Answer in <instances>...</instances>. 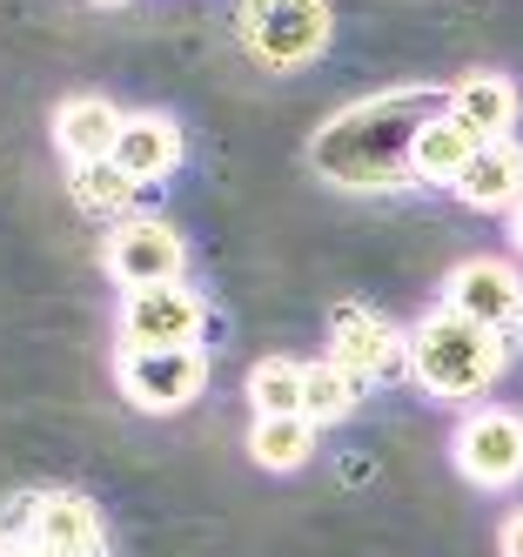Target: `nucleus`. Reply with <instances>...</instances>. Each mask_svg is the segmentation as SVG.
<instances>
[{"label": "nucleus", "instance_id": "20e7f679", "mask_svg": "<svg viewBox=\"0 0 523 557\" xmlns=\"http://www.w3.org/2000/svg\"><path fill=\"white\" fill-rule=\"evenodd\" d=\"M114 383L135 410L148 417H175L209 389V356L201 349H121Z\"/></svg>", "mask_w": 523, "mask_h": 557}, {"label": "nucleus", "instance_id": "412c9836", "mask_svg": "<svg viewBox=\"0 0 523 557\" xmlns=\"http://www.w3.org/2000/svg\"><path fill=\"white\" fill-rule=\"evenodd\" d=\"M0 557H40V550H34L27 537H0Z\"/></svg>", "mask_w": 523, "mask_h": 557}, {"label": "nucleus", "instance_id": "9b49d317", "mask_svg": "<svg viewBox=\"0 0 523 557\" xmlns=\"http://www.w3.org/2000/svg\"><path fill=\"white\" fill-rule=\"evenodd\" d=\"M450 195H457L463 209H476V215L516 209V202H523V148H516V141H483V148L470 154V169L450 182Z\"/></svg>", "mask_w": 523, "mask_h": 557}, {"label": "nucleus", "instance_id": "6ab92c4d", "mask_svg": "<svg viewBox=\"0 0 523 557\" xmlns=\"http://www.w3.org/2000/svg\"><path fill=\"white\" fill-rule=\"evenodd\" d=\"M249 404H256V417H302V363L262 356L249 370Z\"/></svg>", "mask_w": 523, "mask_h": 557}, {"label": "nucleus", "instance_id": "dca6fc26", "mask_svg": "<svg viewBox=\"0 0 523 557\" xmlns=\"http://www.w3.org/2000/svg\"><path fill=\"white\" fill-rule=\"evenodd\" d=\"M362 383L356 370H343L336 356H322V363H302V417L315 423V430H329V423H349L356 417V404H362Z\"/></svg>", "mask_w": 523, "mask_h": 557}, {"label": "nucleus", "instance_id": "2eb2a0df", "mask_svg": "<svg viewBox=\"0 0 523 557\" xmlns=\"http://www.w3.org/2000/svg\"><path fill=\"white\" fill-rule=\"evenodd\" d=\"M476 148H483V141L457 122L450 108H443L436 122L416 135V148H410V175H416V182H457V175L470 169V154H476Z\"/></svg>", "mask_w": 523, "mask_h": 557}, {"label": "nucleus", "instance_id": "5701e85b", "mask_svg": "<svg viewBox=\"0 0 523 557\" xmlns=\"http://www.w3.org/2000/svg\"><path fill=\"white\" fill-rule=\"evenodd\" d=\"M95 8H121V0H95Z\"/></svg>", "mask_w": 523, "mask_h": 557}, {"label": "nucleus", "instance_id": "0eeeda50", "mask_svg": "<svg viewBox=\"0 0 523 557\" xmlns=\"http://www.w3.org/2000/svg\"><path fill=\"white\" fill-rule=\"evenodd\" d=\"M450 457L476 491L523 484V417L516 410H470L450 436Z\"/></svg>", "mask_w": 523, "mask_h": 557}, {"label": "nucleus", "instance_id": "f3484780", "mask_svg": "<svg viewBox=\"0 0 523 557\" xmlns=\"http://www.w3.org/2000/svg\"><path fill=\"white\" fill-rule=\"evenodd\" d=\"M67 188H74V209H80V215H95V222H108V215H114V222H128L135 195H141V182H135L128 169H114V154H108V162L74 169Z\"/></svg>", "mask_w": 523, "mask_h": 557}, {"label": "nucleus", "instance_id": "7ed1b4c3", "mask_svg": "<svg viewBox=\"0 0 523 557\" xmlns=\"http://www.w3.org/2000/svg\"><path fill=\"white\" fill-rule=\"evenodd\" d=\"M329 0H241L235 8V41L256 67L296 74L329 48Z\"/></svg>", "mask_w": 523, "mask_h": 557}, {"label": "nucleus", "instance_id": "f8f14e48", "mask_svg": "<svg viewBox=\"0 0 523 557\" xmlns=\"http://www.w3.org/2000/svg\"><path fill=\"white\" fill-rule=\"evenodd\" d=\"M121 114L108 95H74V101H61V114H54V148L67 154V169H88V162H108L114 154V141H121Z\"/></svg>", "mask_w": 523, "mask_h": 557}, {"label": "nucleus", "instance_id": "aec40b11", "mask_svg": "<svg viewBox=\"0 0 523 557\" xmlns=\"http://www.w3.org/2000/svg\"><path fill=\"white\" fill-rule=\"evenodd\" d=\"M497 550H503V557H523V510H510V517H503V531H497Z\"/></svg>", "mask_w": 523, "mask_h": 557}, {"label": "nucleus", "instance_id": "39448f33", "mask_svg": "<svg viewBox=\"0 0 523 557\" xmlns=\"http://www.w3.org/2000/svg\"><path fill=\"white\" fill-rule=\"evenodd\" d=\"M443 309L470 315V323H483L490 336L516 343L523 336V275L497 256H470L450 269V283H443Z\"/></svg>", "mask_w": 523, "mask_h": 557}, {"label": "nucleus", "instance_id": "1a4fd4ad", "mask_svg": "<svg viewBox=\"0 0 523 557\" xmlns=\"http://www.w3.org/2000/svg\"><path fill=\"white\" fill-rule=\"evenodd\" d=\"M329 356L362 383H383L396 370H410V336H396L370 302H336L329 309Z\"/></svg>", "mask_w": 523, "mask_h": 557}, {"label": "nucleus", "instance_id": "423d86ee", "mask_svg": "<svg viewBox=\"0 0 523 557\" xmlns=\"http://www.w3.org/2000/svg\"><path fill=\"white\" fill-rule=\"evenodd\" d=\"M201 330H209V309L188 283L128 289L121 302V349H195Z\"/></svg>", "mask_w": 523, "mask_h": 557}, {"label": "nucleus", "instance_id": "ddd939ff", "mask_svg": "<svg viewBox=\"0 0 523 557\" xmlns=\"http://www.w3.org/2000/svg\"><path fill=\"white\" fill-rule=\"evenodd\" d=\"M114 169H128L141 188L169 182L182 169V128L169 114H128V122H121V141H114Z\"/></svg>", "mask_w": 523, "mask_h": 557}, {"label": "nucleus", "instance_id": "6e6552de", "mask_svg": "<svg viewBox=\"0 0 523 557\" xmlns=\"http://www.w3.org/2000/svg\"><path fill=\"white\" fill-rule=\"evenodd\" d=\"M101 262H108V275L121 289H161V283H182L188 249L161 215H128V222H114Z\"/></svg>", "mask_w": 523, "mask_h": 557}, {"label": "nucleus", "instance_id": "4be33fe9", "mask_svg": "<svg viewBox=\"0 0 523 557\" xmlns=\"http://www.w3.org/2000/svg\"><path fill=\"white\" fill-rule=\"evenodd\" d=\"M510 243H516V256H523V202L510 209Z\"/></svg>", "mask_w": 523, "mask_h": 557}, {"label": "nucleus", "instance_id": "f257e3e1", "mask_svg": "<svg viewBox=\"0 0 523 557\" xmlns=\"http://www.w3.org/2000/svg\"><path fill=\"white\" fill-rule=\"evenodd\" d=\"M450 108V88H429V82H402L389 95H370V101H349L343 114L315 128L309 141V169L322 182H336L349 195H383V188H402L416 182L410 175V148L416 135Z\"/></svg>", "mask_w": 523, "mask_h": 557}, {"label": "nucleus", "instance_id": "a211bd4d", "mask_svg": "<svg viewBox=\"0 0 523 557\" xmlns=\"http://www.w3.org/2000/svg\"><path fill=\"white\" fill-rule=\"evenodd\" d=\"M309 450H315V423L309 417H256V430H249V457L262 470H275V476L302 470Z\"/></svg>", "mask_w": 523, "mask_h": 557}, {"label": "nucleus", "instance_id": "4468645a", "mask_svg": "<svg viewBox=\"0 0 523 557\" xmlns=\"http://www.w3.org/2000/svg\"><path fill=\"white\" fill-rule=\"evenodd\" d=\"M450 114H457L476 141H510L516 88L503 82V74H463V82H450Z\"/></svg>", "mask_w": 523, "mask_h": 557}, {"label": "nucleus", "instance_id": "f03ea898", "mask_svg": "<svg viewBox=\"0 0 523 557\" xmlns=\"http://www.w3.org/2000/svg\"><path fill=\"white\" fill-rule=\"evenodd\" d=\"M510 363V343L490 336L483 323H470V315L457 309H436L423 315V323L410 330V376L416 389L429 396H450V404H463V396H483Z\"/></svg>", "mask_w": 523, "mask_h": 557}, {"label": "nucleus", "instance_id": "9d476101", "mask_svg": "<svg viewBox=\"0 0 523 557\" xmlns=\"http://www.w3.org/2000/svg\"><path fill=\"white\" fill-rule=\"evenodd\" d=\"M27 544L40 557H108V524L80 491H34Z\"/></svg>", "mask_w": 523, "mask_h": 557}]
</instances>
